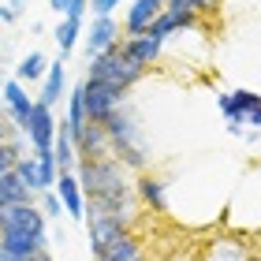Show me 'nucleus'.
Wrapping results in <instances>:
<instances>
[{
	"label": "nucleus",
	"instance_id": "obj_1",
	"mask_svg": "<svg viewBox=\"0 0 261 261\" xmlns=\"http://www.w3.org/2000/svg\"><path fill=\"white\" fill-rule=\"evenodd\" d=\"M105 130H109V146H112V157L123 164L127 172H149V146L142 138V127H138V116L130 112V105H120L109 120H105Z\"/></svg>",
	"mask_w": 261,
	"mask_h": 261
},
{
	"label": "nucleus",
	"instance_id": "obj_2",
	"mask_svg": "<svg viewBox=\"0 0 261 261\" xmlns=\"http://www.w3.org/2000/svg\"><path fill=\"white\" fill-rule=\"evenodd\" d=\"M146 75H149V71L138 67V64H130L127 56L120 53V45H116L112 53H105V56H93V60L86 64V79L90 82L112 86V90H120V93H130Z\"/></svg>",
	"mask_w": 261,
	"mask_h": 261
},
{
	"label": "nucleus",
	"instance_id": "obj_3",
	"mask_svg": "<svg viewBox=\"0 0 261 261\" xmlns=\"http://www.w3.org/2000/svg\"><path fill=\"white\" fill-rule=\"evenodd\" d=\"M217 109L228 123H243L246 130H261V93H254V90L217 93Z\"/></svg>",
	"mask_w": 261,
	"mask_h": 261
},
{
	"label": "nucleus",
	"instance_id": "obj_4",
	"mask_svg": "<svg viewBox=\"0 0 261 261\" xmlns=\"http://www.w3.org/2000/svg\"><path fill=\"white\" fill-rule=\"evenodd\" d=\"M34 93H27V86H22L19 79H8L4 82V90H0V112L8 116V123L11 130H22L30 120V112H34Z\"/></svg>",
	"mask_w": 261,
	"mask_h": 261
},
{
	"label": "nucleus",
	"instance_id": "obj_5",
	"mask_svg": "<svg viewBox=\"0 0 261 261\" xmlns=\"http://www.w3.org/2000/svg\"><path fill=\"white\" fill-rule=\"evenodd\" d=\"M22 135L30 138L34 153H49L56 146V135H60V120L53 116L49 105L38 101V105H34V112H30V120H27V127H22Z\"/></svg>",
	"mask_w": 261,
	"mask_h": 261
},
{
	"label": "nucleus",
	"instance_id": "obj_6",
	"mask_svg": "<svg viewBox=\"0 0 261 261\" xmlns=\"http://www.w3.org/2000/svg\"><path fill=\"white\" fill-rule=\"evenodd\" d=\"M120 41H123V27L112 15L109 19H93L86 27V34H82V53H86V60H93V56L112 53Z\"/></svg>",
	"mask_w": 261,
	"mask_h": 261
},
{
	"label": "nucleus",
	"instance_id": "obj_7",
	"mask_svg": "<svg viewBox=\"0 0 261 261\" xmlns=\"http://www.w3.org/2000/svg\"><path fill=\"white\" fill-rule=\"evenodd\" d=\"M4 231H49V217L38 201L27 205H0V235Z\"/></svg>",
	"mask_w": 261,
	"mask_h": 261
},
{
	"label": "nucleus",
	"instance_id": "obj_8",
	"mask_svg": "<svg viewBox=\"0 0 261 261\" xmlns=\"http://www.w3.org/2000/svg\"><path fill=\"white\" fill-rule=\"evenodd\" d=\"M82 86H86V120L90 123H105L120 105H127V93L112 90V86H101V82H90V79H82Z\"/></svg>",
	"mask_w": 261,
	"mask_h": 261
},
{
	"label": "nucleus",
	"instance_id": "obj_9",
	"mask_svg": "<svg viewBox=\"0 0 261 261\" xmlns=\"http://www.w3.org/2000/svg\"><path fill=\"white\" fill-rule=\"evenodd\" d=\"M168 0H130L127 19H123V38H138V34H149V27L161 19V11Z\"/></svg>",
	"mask_w": 261,
	"mask_h": 261
},
{
	"label": "nucleus",
	"instance_id": "obj_10",
	"mask_svg": "<svg viewBox=\"0 0 261 261\" xmlns=\"http://www.w3.org/2000/svg\"><path fill=\"white\" fill-rule=\"evenodd\" d=\"M161 49H164V41H157L153 34H138V38H123L120 41V53L127 56L130 64H138V67H153L161 60Z\"/></svg>",
	"mask_w": 261,
	"mask_h": 261
},
{
	"label": "nucleus",
	"instance_id": "obj_11",
	"mask_svg": "<svg viewBox=\"0 0 261 261\" xmlns=\"http://www.w3.org/2000/svg\"><path fill=\"white\" fill-rule=\"evenodd\" d=\"M0 246L11 254H19V257H38L49 250V231H4L0 235Z\"/></svg>",
	"mask_w": 261,
	"mask_h": 261
},
{
	"label": "nucleus",
	"instance_id": "obj_12",
	"mask_svg": "<svg viewBox=\"0 0 261 261\" xmlns=\"http://www.w3.org/2000/svg\"><path fill=\"white\" fill-rule=\"evenodd\" d=\"M198 27H201V15H194V11H172V8H164L161 19L149 27V34H153L157 41H168V38H175V34L198 30Z\"/></svg>",
	"mask_w": 261,
	"mask_h": 261
},
{
	"label": "nucleus",
	"instance_id": "obj_13",
	"mask_svg": "<svg viewBox=\"0 0 261 261\" xmlns=\"http://www.w3.org/2000/svg\"><path fill=\"white\" fill-rule=\"evenodd\" d=\"M53 191L60 194L64 213L71 220H86V191H82V183H79L75 172H60V183H56Z\"/></svg>",
	"mask_w": 261,
	"mask_h": 261
},
{
	"label": "nucleus",
	"instance_id": "obj_14",
	"mask_svg": "<svg viewBox=\"0 0 261 261\" xmlns=\"http://www.w3.org/2000/svg\"><path fill=\"white\" fill-rule=\"evenodd\" d=\"M135 191H138V201L142 209H153V213H164L168 209V183L153 172H142L135 175Z\"/></svg>",
	"mask_w": 261,
	"mask_h": 261
},
{
	"label": "nucleus",
	"instance_id": "obj_15",
	"mask_svg": "<svg viewBox=\"0 0 261 261\" xmlns=\"http://www.w3.org/2000/svg\"><path fill=\"white\" fill-rule=\"evenodd\" d=\"M142 254H146V250H142L138 235H135V231H123L120 239H112L101 254H93V261H135V257H142Z\"/></svg>",
	"mask_w": 261,
	"mask_h": 261
},
{
	"label": "nucleus",
	"instance_id": "obj_16",
	"mask_svg": "<svg viewBox=\"0 0 261 261\" xmlns=\"http://www.w3.org/2000/svg\"><path fill=\"white\" fill-rule=\"evenodd\" d=\"M86 123H90V120H86V86H82V79H79L75 86H71V93H67V116H64V127L71 130V138H75Z\"/></svg>",
	"mask_w": 261,
	"mask_h": 261
},
{
	"label": "nucleus",
	"instance_id": "obj_17",
	"mask_svg": "<svg viewBox=\"0 0 261 261\" xmlns=\"http://www.w3.org/2000/svg\"><path fill=\"white\" fill-rule=\"evenodd\" d=\"M64 67H67V60L60 56V60H53L49 64V75H45V82H41V105H49V109H56V105L64 101Z\"/></svg>",
	"mask_w": 261,
	"mask_h": 261
},
{
	"label": "nucleus",
	"instance_id": "obj_18",
	"mask_svg": "<svg viewBox=\"0 0 261 261\" xmlns=\"http://www.w3.org/2000/svg\"><path fill=\"white\" fill-rule=\"evenodd\" d=\"M15 175L22 179V187H27L30 194H45V191H49V183H45V172H41V164H38V153H27V157H19Z\"/></svg>",
	"mask_w": 261,
	"mask_h": 261
},
{
	"label": "nucleus",
	"instance_id": "obj_19",
	"mask_svg": "<svg viewBox=\"0 0 261 261\" xmlns=\"http://www.w3.org/2000/svg\"><path fill=\"white\" fill-rule=\"evenodd\" d=\"M49 64L53 60H45V53H27L22 60L15 64V79L22 82V86H30V82H45V75H49Z\"/></svg>",
	"mask_w": 261,
	"mask_h": 261
},
{
	"label": "nucleus",
	"instance_id": "obj_20",
	"mask_svg": "<svg viewBox=\"0 0 261 261\" xmlns=\"http://www.w3.org/2000/svg\"><path fill=\"white\" fill-rule=\"evenodd\" d=\"M53 41H56V49H60V56L67 60V56L75 53V45L82 41V19H60L56 30H53Z\"/></svg>",
	"mask_w": 261,
	"mask_h": 261
},
{
	"label": "nucleus",
	"instance_id": "obj_21",
	"mask_svg": "<svg viewBox=\"0 0 261 261\" xmlns=\"http://www.w3.org/2000/svg\"><path fill=\"white\" fill-rule=\"evenodd\" d=\"M53 157L60 164V172H75L79 168V146H75V138H71V130L64 127V120H60V135H56Z\"/></svg>",
	"mask_w": 261,
	"mask_h": 261
},
{
	"label": "nucleus",
	"instance_id": "obj_22",
	"mask_svg": "<svg viewBox=\"0 0 261 261\" xmlns=\"http://www.w3.org/2000/svg\"><path fill=\"white\" fill-rule=\"evenodd\" d=\"M27 201H38V194H30L15 172L0 175V205H27Z\"/></svg>",
	"mask_w": 261,
	"mask_h": 261
},
{
	"label": "nucleus",
	"instance_id": "obj_23",
	"mask_svg": "<svg viewBox=\"0 0 261 261\" xmlns=\"http://www.w3.org/2000/svg\"><path fill=\"white\" fill-rule=\"evenodd\" d=\"M49 8H53L60 19H86L90 0H49Z\"/></svg>",
	"mask_w": 261,
	"mask_h": 261
},
{
	"label": "nucleus",
	"instance_id": "obj_24",
	"mask_svg": "<svg viewBox=\"0 0 261 261\" xmlns=\"http://www.w3.org/2000/svg\"><path fill=\"white\" fill-rule=\"evenodd\" d=\"M164 8L172 11H194V15H213L220 8V0H168Z\"/></svg>",
	"mask_w": 261,
	"mask_h": 261
},
{
	"label": "nucleus",
	"instance_id": "obj_25",
	"mask_svg": "<svg viewBox=\"0 0 261 261\" xmlns=\"http://www.w3.org/2000/svg\"><path fill=\"white\" fill-rule=\"evenodd\" d=\"M38 205H41V213H45L49 220H60V217H64V201H60V194H56V191L38 194Z\"/></svg>",
	"mask_w": 261,
	"mask_h": 261
},
{
	"label": "nucleus",
	"instance_id": "obj_26",
	"mask_svg": "<svg viewBox=\"0 0 261 261\" xmlns=\"http://www.w3.org/2000/svg\"><path fill=\"white\" fill-rule=\"evenodd\" d=\"M120 4H127V0H90V11H93V19H109Z\"/></svg>",
	"mask_w": 261,
	"mask_h": 261
},
{
	"label": "nucleus",
	"instance_id": "obj_27",
	"mask_svg": "<svg viewBox=\"0 0 261 261\" xmlns=\"http://www.w3.org/2000/svg\"><path fill=\"white\" fill-rule=\"evenodd\" d=\"M15 19H19V11L11 8V4H4V0H0V22L8 27V22H15Z\"/></svg>",
	"mask_w": 261,
	"mask_h": 261
},
{
	"label": "nucleus",
	"instance_id": "obj_28",
	"mask_svg": "<svg viewBox=\"0 0 261 261\" xmlns=\"http://www.w3.org/2000/svg\"><path fill=\"white\" fill-rule=\"evenodd\" d=\"M0 261H34V257H19V254H11V250L0 246Z\"/></svg>",
	"mask_w": 261,
	"mask_h": 261
},
{
	"label": "nucleus",
	"instance_id": "obj_29",
	"mask_svg": "<svg viewBox=\"0 0 261 261\" xmlns=\"http://www.w3.org/2000/svg\"><path fill=\"white\" fill-rule=\"evenodd\" d=\"M4 4H11V8H15L19 15H22V8H27V0H4Z\"/></svg>",
	"mask_w": 261,
	"mask_h": 261
},
{
	"label": "nucleus",
	"instance_id": "obj_30",
	"mask_svg": "<svg viewBox=\"0 0 261 261\" xmlns=\"http://www.w3.org/2000/svg\"><path fill=\"white\" fill-rule=\"evenodd\" d=\"M246 261H261V254H250V257H246Z\"/></svg>",
	"mask_w": 261,
	"mask_h": 261
},
{
	"label": "nucleus",
	"instance_id": "obj_31",
	"mask_svg": "<svg viewBox=\"0 0 261 261\" xmlns=\"http://www.w3.org/2000/svg\"><path fill=\"white\" fill-rule=\"evenodd\" d=\"M4 82H8V79H4V71H0V90H4Z\"/></svg>",
	"mask_w": 261,
	"mask_h": 261
},
{
	"label": "nucleus",
	"instance_id": "obj_32",
	"mask_svg": "<svg viewBox=\"0 0 261 261\" xmlns=\"http://www.w3.org/2000/svg\"><path fill=\"white\" fill-rule=\"evenodd\" d=\"M135 261H149V257H146V254H142V257H135Z\"/></svg>",
	"mask_w": 261,
	"mask_h": 261
},
{
	"label": "nucleus",
	"instance_id": "obj_33",
	"mask_svg": "<svg viewBox=\"0 0 261 261\" xmlns=\"http://www.w3.org/2000/svg\"><path fill=\"white\" fill-rule=\"evenodd\" d=\"M254 168H257V172H261V161H257V164H254Z\"/></svg>",
	"mask_w": 261,
	"mask_h": 261
}]
</instances>
